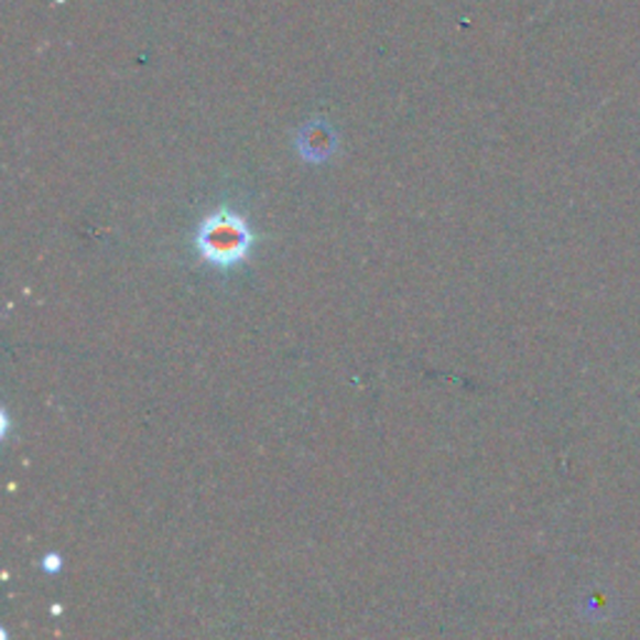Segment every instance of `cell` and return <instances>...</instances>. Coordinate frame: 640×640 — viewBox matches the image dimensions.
<instances>
[{
	"instance_id": "6da1fadb",
	"label": "cell",
	"mask_w": 640,
	"mask_h": 640,
	"mask_svg": "<svg viewBox=\"0 0 640 640\" xmlns=\"http://www.w3.org/2000/svg\"><path fill=\"white\" fill-rule=\"evenodd\" d=\"M256 243V234L250 230L248 220L230 208H218L200 220L193 236V246L203 263L218 271H230L246 263L250 248Z\"/></svg>"
},
{
	"instance_id": "7a4b0ae2",
	"label": "cell",
	"mask_w": 640,
	"mask_h": 640,
	"mask_svg": "<svg viewBox=\"0 0 640 640\" xmlns=\"http://www.w3.org/2000/svg\"><path fill=\"white\" fill-rule=\"evenodd\" d=\"M338 133L328 120L315 118L299 131V153L311 163H323L336 153Z\"/></svg>"
}]
</instances>
